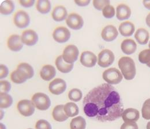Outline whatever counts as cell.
Returning a JSON list of instances; mask_svg holds the SVG:
<instances>
[{
    "label": "cell",
    "mask_w": 150,
    "mask_h": 129,
    "mask_svg": "<svg viewBox=\"0 0 150 129\" xmlns=\"http://www.w3.org/2000/svg\"><path fill=\"white\" fill-rule=\"evenodd\" d=\"M53 37L57 42L64 43L70 38L71 32L65 26H58L54 29L53 33Z\"/></svg>",
    "instance_id": "9c48e42d"
},
{
    "label": "cell",
    "mask_w": 150,
    "mask_h": 129,
    "mask_svg": "<svg viewBox=\"0 0 150 129\" xmlns=\"http://www.w3.org/2000/svg\"><path fill=\"white\" fill-rule=\"evenodd\" d=\"M56 75V70L52 65H45L41 69L40 76L45 81L52 80Z\"/></svg>",
    "instance_id": "d6986e66"
},
{
    "label": "cell",
    "mask_w": 150,
    "mask_h": 129,
    "mask_svg": "<svg viewBox=\"0 0 150 129\" xmlns=\"http://www.w3.org/2000/svg\"><path fill=\"white\" fill-rule=\"evenodd\" d=\"M17 109L20 114L24 116H31L35 112V106L32 101L27 99L19 101L17 105Z\"/></svg>",
    "instance_id": "52a82bcc"
},
{
    "label": "cell",
    "mask_w": 150,
    "mask_h": 129,
    "mask_svg": "<svg viewBox=\"0 0 150 129\" xmlns=\"http://www.w3.org/2000/svg\"><path fill=\"white\" fill-rule=\"evenodd\" d=\"M115 59V56L112 51L105 49L102 50L98 57V64L103 68H106L111 66Z\"/></svg>",
    "instance_id": "5b68a950"
},
{
    "label": "cell",
    "mask_w": 150,
    "mask_h": 129,
    "mask_svg": "<svg viewBox=\"0 0 150 129\" xmlns=\"http://www.w3.org/2000/svg\"><path fill=\"white\" fill-rule=\"evenodd\" d=\"M102 77L103 80L109 84H117L122 80V75L116 68H110L105 70Z\"/></svg>",
    "instance_id": "277c9868"
},
{
    "label": "cell",
    "mask_w": 150,
    "mask_h": 129,
    "mask_svg": "<svg viewBox=\"0 0 150 129\" xmlns=\"http://www.w3.org/2000/svg\"><path fill=\"white\" fill-rule=\"evenodd\" d=\"M88 118L100 122H112L122 116L124 106L121 96L111 84L103 83L92 89L83 101Z\"/></svg>",
    "instance_id": "6da1fadb"
},
{
    "label": "cell",
    "mask_w": 150,
    "mask_h": 129,
    "mask_svg": "<svg viewBox=\"0 0 150 129\" xmlns=\"http://www.w3.org/2000/svg\"><path fill=\"white\" fill-rule=\"evenodd\" d=\"M36 129H52V126L50 123L46 120L40 119L38 121L35 125Z\"/></svg>",
    "instance_id": "8d00e7d4"
},
{
    "label": "cell",
    "mask_w": 150,
    "mask_h": 129,
    "mask_svg": "<svg viewBox=\"0 0 150 129\" xmlns=\"http://www.w3.org/2000/svg\"><path fill=\"white\" fill-rule=\"evenodd\" d=\"M7 45L10 50L13 52L20 51L23 47L21 37L18 35H12L8 38Z\"/></svg>",
    "instance_id": "9a60e30c"
},
{
    "label": "cell",
    "mask_w": 150,
    "mask_h": 129,
    "mask_svg": "<svg viewBox=\"0 0 150 129\" xmlns=\"http://www.w3.org/2000/svg\"><path fill=\"white\" fill-rule=\"evenodd\" d=\"M94 8L98 10H102L107 5H110L109 1H98L94 0L93 2Z\"/></svg>",
    "instance_id": "d590c367"
},
{
    "label": "cell",
    "mask_w": 150,
    "mask_h": 129,
    "mask_svg": "<svg viewBox=\"0 0 150 129\" xmlns=\"http://www.w3.org/2000/svg\"><path fill=\"white\" fill-rule=\"evenodd\" d=\"M118 67L121 71V74L127 80H131L135 77L136 70L135 63L130 57L124 56L118 61Z\"/></svg>",
    "instance_id": "7a4b0ae2"
},
{
    "label": "cell",
    "mask_w": 150,
    "mask_h": 129,
    "mask_svg": "<svg viewBox=\"0 0 150 129\" xmlns=\"http://www.w3.org/2000/svg\"><path fill=\"white\" fill-rule=\"evenodd\" d=\"M134 38L139 44L141 45H145L149 40L150 34L147 30L141 28H139L136 31L134 34Z\"/></svg>",
    "instance_id": "d4e9b609"
},
{
    "label": "cell",
    "mask_w": 150,
    "mask_h": 129,
    "mask_svg": "<svg viewBox=\"0 0 150 129\" xmlns=\"http://www.w3.org/2000/svg\"><path fill=\"white\" fill-rule=\"evenodd\" d=\"M102 14L105 18L111 19L115 15V9L112 5H107L102 10Z\"/></svg>",
    "instance_id": "e575fe53"
},
{
    "label": "cell",
    "mask_w": 150,
    "mask_h": 129,
    "mask_svg": "<svg viewBox=\"0 0 150 129\" xmlns=\"http://www.w3.org/2000/svg\"><path fill=\"white\" fill-rule=\"evenodd\" d=\"M64 111L68 117H74L79 114V109L73 102H69L64 105Z\"/></svg>",
    "instance_id": "484cf974"
},
{
    "label": "cell",
    "mask_w": 150,
    "mask_h": 129,
    "mask_svg": "<svg viewBox=\"0 0 150 129\" xmlns=\"http://www.w3.org/2000/svg\"><path fill=\"white\" fill-rule=\"evenodd\" d=\"M75 2L79 6H85L88 5L90 3V1H89V0H87V1L76 0L75 1Z\"/></svg>",
    "instance_id": "b9f144b4"
},
{
    "label": "cell",
    "mask_w": 150,
    "mask_h": 129,
    "mask_svg": "<svg viewBox=\"0 0 150 129\" xmlns=\"http://www.w3.org/2000/svg\"><path fill=\"white\" fill-rule=\"evenodd\" d=\"M68 15L66 8L62 5L56 6L52 13L53 19L56 21H62L67 19Z\"/></svg>",
    "instance_id": "603a6c76"
},
{
    "label": "cell",
    "mask_w": 150,
    "mask_h": 129,
    "mask_svg": "<svg viewBox=\"0 0 150 129\" xmlns=\"http://www.w3.org/2000/svg\"><path fill=\"white\" fill-rule=\"evenodd\" d=\"M146 24L148 25V26H149L150 28V13L146 17Z\"/></svg>",
    "instance_id": "ee69618b"
},
{
    "label": "cell",
    "mask_w": 150,
    "mask_h": 129,
    "mask_svg": "<svg viewBox=\"0 0 150 129\" xmlns=\"http://www.w3.org/2000/svg\"><path fill=\"white\" fill-rule=\"evenodd\" d=\"M17 68L23 70L26 74L29 76L30 79H31L33 77L34 74V70H33V68L32 67V66L31 65H30L29 64H28L27 63H21L18 66Z\"/></svg>",
    "instance_id": "836d02e7"
},
{
    "label": "cell",
    "mask_w": 150,
    "mask_h": 129,
    "mask_svg": "<svg viewBox=\"0 0 150 129\" xmlns=\"http://www.w3.org/2000/svg\"><path fill=\"white\" fill-rule=\"evenodd\" d=\"M36 8L38 12L42 14L47 13L51 9V4L49 1L39 0L36 3Z\"/></svg>",
    "instance_id": "f546056e"
},
{
    "label": "cell",
    "mask_w": 150,
    "mask_h": 129,
    "mask_svg": "<svg viewBox=\"0 0 150 129\" xmlns=\"http://www.w3.org/2000/svg\"></svg>",
    "instance_id": "c3c4849f"
},
{
    "label": "cell",
    "mask_w": 150,
    "mask_h": 129,
    "mask_svg": "<svg viewBox=\"0 0 150 129\" xmlns=\"http://www.w3.org/2000/svg\"><path fill=\"white\" fill-rule=\"evenodd\" d=\"M142 114L144 119L150 120V98L144 102L142 109Z\"/></svg>",
    "instance_id": "d6a6232c"
},
{
    "label": "cell",
    "mask_w": 150,
    "mask_h": 129,
    "mask_svg": "<svg viewBox=\"0 0 150 129\" xmlns=\"http://www.w3.org/2000/svg\"><path fill=\"white\" fill-rule=\"evenodd\" d=\"M66 23L70 28L74 30H79L83 27L84 20L79 14L72 13L69 15L67 19H66Z\"/></svg>",
    "instance_id": "30bf717a"
},
{
    "label": "cell",
    "mask_w": 150,
    "mask_h": 129,
    "mask_svg": "<svg viewBox=\"0 0 150 129\" xmlns=\"http://www.w3.org/2000/svg\"><path fill=\"white\" fill-rule=\"evenodd\" d=\"M121 48L125 54L131 55L136 52L137 50V45L133 39L127 38L121 43Z\"/></svg>",
    "instance_id": "ac0fdd59"
},
{
    "label": "cell",
    "mask_w": 150,
    "mask_h": 129,
    "mask_svg": "<svg viewBox=\"0 0 150 129\" xmlns=\"http://www.w3.org/2000/svg\"><path fill=\"white\" fill-rule=\"evenodd\" d=\"M13 103L12 96L8 93H0V107L1 109H6L9 107Z\"/></svg>",
    "instance_id": "83f0119b"
},
{
    "label": "cell",
    "mask_w": 150,
    "mask_h": 129,
    "mask_svg": "<svg viewBox=\"0 0 150 129\" xmlns=\"http://www.w3.org/2000/svg\"><path fill=\"white\" fill-rule=\"evenodd\" d=\"M21 37L23 44L28 46H32L36 44L38 41L37 33L32 29H27L24 31Z\"/></svg>",
    "instance_id": "7c38bea8"
},
{
    "label": "cell",
    "mask_w": 150,
    "mask_h": 129,
    "mask_svg": "<svg viewBox=\"0 0 150 129\" xmlns=\"http://www.w3.org/2000/svg\"><path fill=\"white\" fill-rule=\"evenodd\" d=\"M11 80L16 84H21L24 83L27 79H30L29 76L23 70L18 68L11 74Z\"/></svg>",
    "instance_id": "44dd1931"
},
{
    "label": "cell",
    "mask_w": 150,
    "mask_h": 129,
    "mask_svg": "<svg viewBox=\"0 0 150 129\" xmlns=\"http://www.w3.org/2000/svg\"><path fill=\"white\" fill-rule=\"evenodd\" d=\"M120 129H139V128L136 122H124Z\"/></svg>",
    "instance_id": "f35d334b"
},
{
    "label": "cell",
    "mask_w": 150,
    "mask_h": 129,
    "mask_svg": "<svg viewBox=\"0 0 150 129\" xmlns=\"http://www.w3.org/2000/svg\"><path fill=\"white\" fill-rule=\"evenodd\" d=\"M1 129H5V126L2 123H1Z\"/></svg>",
    "instance_id": "bcb514c9"
},
{
    "label": "cell",
    "mask_w": 150,
    "mask_h": 129,
    "mask_svg": "<svg viewBox=\"0 0 150 129\" xmlns=\"http://www.w3.org/2000/svg\"><path fill=\"white\" fill-rule=\"evenodd\" d=\"M118 30L122 36L125 37L131 36L134 32L135 26L132 22L127 21L122 22L120 25Z\"/></svg>",
    "instance_id": "ffe728a7"
},
{
    "label": "cell",
    "mask_w": 150,
    "mask_h": 129,
    "mask_svg": "<svg viewBox=\"0 0 150 129\" xmlns=\"http://www.w3.org/2000/svg\"><path fill=\"white\" fill-rule=\"evenodd\" d=\"M98 61L96 56L93 52L90 51L83 52L80 56L81 64L86 67L91 68L95 66Z\"/></svg>",
    "instance_id": "4fadbf2b"
},
{
    "label": "cell",
    "mask_w": 150,
    "mask_h": 129,
    "mask_svg": "<svg viewBox=\"0 0 150 129\" xmlns=\"http://www.w3.org/2000/svg\"><path fill=\"white\" fill-rule=\"evenodd\" d=\"M86 121L84 118L79 116L72 119L70 123L71 129H86Z\"/></svg>",
    "instance_id": "f1b7e54d"
},
{
    "label": "cell",
    "mask_w": 150,
    "mask_h": 129,
    "mask_svg": "<svg viewBox=\"0 0 150 129\" xmlns=\"http://www.w3.org/2000/svg\"><path fill=\"white\" fill-rule=\"evenodd\" d=\"M139 60L142 64H146L150 68V50H144L139 55Z\"/></svg>",
    "instance_id": "4dcf8cb0"
},
{
    "label": "cell",
    "mask_w": 150,
    "mask_h": 129,
    "mask_svg": "<svg viewBox=\"0 0 150 129\" xmlns=\"http://www.w3.org/2000/svg\"><path fill=\"white\" fill-rule=\"evenodd\" d=\"M55 64L58 70L64 74L70 73L72 70L74 65V64H68L65 62L63 60L62 56L61 55L57 57Z\"/></svg>",
    "instance_id": "7402d4cb"
},
{
    "label": "cell",
    "mask_w": 150,
    "mask_h": 129,
    "mask_svg": "<svg viewBox=\"0 0 150 129\" xmlns=\"http://www.w3.org/2000/svg\"><path fill=\"white\" fill-rule=\"evenodd\" d=\"M147 129H150V122H149L147 125Z\"/></svg>",
    "instance_id": "f6af8a7d"
},
{
    "label": "cell",
    "mask_w": 150,
    "mask_h": 129,
    "mask_svg": "<svg viewBox=\"0 0 150 129\" xmlns=\"http://www.w3.org/2000/svg\"><path fill=\"white\" fill-rule=\"evenodd\" d=\"M143 3L146 8L150 10V1H143Z\"/></svg>",
    "instance_id": "7bdbcfd3"
},
{
    "label": "cell",
    "mask_w": 150,
    "mask_h": 129,
    "mask_svg": "<svg viewBox=\"0 0 150 129\" xmlns=\"http://www.w3.org/2000/svg\"><path fill=\"white\" fill-rule=\"evenodd\" d=\"M79 51L75 45H69L67 46L62 54V58L65 62L68 64H74L78 58Z\"/></svg>",
    "instance_id": "8992f818"
},
{
    "label": "cell",
    "mask_w": 150,
    "mask_h": 129,
    "mask_svg": "<svg viewBox=\"0 0 150 129\" xmlns=\"http://www.w3.org/2000/svg\"><path fill=\"white\" fill-rule=\"evenodd\" d=\"M31 101L35 107L40 111L47 110L51 105L49 97L42 92H37L33 97Z\"/></svg>",
    "instance_id": "3957f363"
},
{
    "label": "cell",
    "mask_w": 150,
    "mask_h": 129,
    "mask_svg": "<svg viewBox=\"0 0 150 129\" xmlns=\"http://www.w3.org/2000/svg\"><path fill=\"white\" fill-rule=\"evenodd\" d=\"M53 119L57 122H64L68 119V116L64 111V105H59L56 106L52 111Z\"/></svg>",
    "instance_id": "cb8c5ba5"
},
{
    "label": "cell",
    "mask_w": 150,
    "mask_h": 129,
    "mask_svg": "<svg viewBox=\"0 0 150 129\" xmlns=\"http://www.w3.org/2000/svg\"><path fill=\"white\" fill-rule=\"evenodd\" d=\"M15 9L14 3L12 1H5L0 6V12L2 15H8L12 13Z\"/></svg>",
    "instance_id": "4316f807"
},
{
    "label": "cell",
    "mask_w": 150,
    "mask_h": 129,
    "mask_svg": "<svg viewBox=\"0 0 150 129\" xmlns=\"http://www.w3.org/2000/svg\"><path fill=\"white\" fill-rule=\"evenodd\" d=\"M67 89V83L62 79L57 78L52 81L49 86V90L52 93L58 95L65 91Z\"/></svg>",
    "instance_id": "8fae6325"
},
{
    "label": "cell",
    "mask_w": 150,
    "mask_h": 129,
    "mask_svg": "<svg viewBox=\"0 0 150 129\" xmlns=\"http://www.w3.org/2000/svg\"><path fill=\"white\" fill-rule=\"evenodd\" d=\"M83 93L80 90L78 89H72L68 93L69 99L73 102H79L81 100Z\"/></svg>",
    "instance_id": "1f68e13d"
},
{
    "label": "cell",
    "mask_w": 150,
    "mask_h": 129,
    "mask_svg": "<svg viewBox=\"0 0 150 129\" xmlns=\"http://www.w3.org/2000/svg\"><path fill=\"white\" fill-rule=\"evenodd\" d=\"M9 73L8 68L4 64H1L0 66V78L4 79L6 77Z\"/></svg>",
    "instance_id": "ab89813d"
},
{
    "label": "cell",
    "mask_w": 150,
    "mask_h": 129,
    "mask_svg": "<svg viewBox=\"0 0 150 129\" xmlns=\"http://www.w3.org/2000/svg\"><path fill=\"white\" fill-rule=\"evenodd\" d=\"M13 22L15 25L19 28H24L28 26L30 19L26 12L20 10L15 13Z\"/></svg>",
    "instance_id": "ba28073f"
},
{
    "label": "cell",
    "mask_w": 150,
    "mask_h": 129,
    "mask_svg": "<svg viewBox=\"0 0 150 129\" xmlns=\"http://www.w3.org/2000/svg\"><path fill=\"white\" fill-rule=\"evenodd\" d=\"M149 48H150V41L149 42Z\"/></svg>",
    "instance_id": "7dc6e473"
},
{
    "label": "cell",
    "mask_w": 150,
    "mask_h": 129,
    "mask_svg": "<svg viewBox=\"0 0 150 129\" xmlns=\"http://www.w3.org/2000/svg\"><path fill=\"white\" fill-rule=\"evenodd\" d=\"M121 117L125 122H136L140 118V112L137 109L129 108L123 111Z\"/></svg>",
    "instance_id": "2e32d148"
},
{
    "label": "cell",
    "mask_w": 150,
    "mask_h": 129,
    "mask_svg": "<svg viewBox=\"0 0 150 129\" xmlns=\"http://www.w3.org/2000/svg\"><path fill=\"white\" fill-rule=\"evenodd\" d=\"M19 3L21 4V5H22L24 7L29 8V7H31L34 4L35 1H34V0H31V1L22 0V1H19Z\"/></svg>",
    "instance_id": "60d3db41"
},
{
    "label": "cell",
    "mask_w": 150,
    "mask_h": 129,
    "mask_svg": "<svg viewBox=\"0 0 150 129\" xmlns=\"http://www.w3.org/2000/svg\"><path fill=\"white\" fill-rule=\"evenodd\" d=\"M11 88V84L6 80H1L0 82V90L1 92H8Z\"/></svg>",
    "instance_id": "74e56055"
},
{
    "label": "cell",
    "mask_w": 150,
    "mask_h": 129,
    "mask_svg": "<svg viewBox=\"0 0 150 129\" xmlns=\"http://www.w3.org/2000/svg\"><path fill=\"white\" fill-rule=\"evenodd\" d=\"M118 33L115 26L112 25L106 26L102 31L101 36L105 41L110 42L114 40L118 36Z\"/></svg>",
    "instance_id": "5bb4252c"
},
{
    "label": "cell",
    "mask_w": 150,
    "mask_h": 129,
    "mask_svg": "<svg viewBox=\"0 0 150 129\" xmlns=\"http://www.w3.org/2000/svg\"><path fill=\"white\" fill-rule=\"evenodd\" d=\"M131 15V8L126 4L121 3L118 5L116 8V17L119 20L128 19Z\"/></svg>",
    "instance_id": "e0dca14e"
}]
</instances>
